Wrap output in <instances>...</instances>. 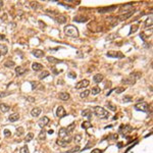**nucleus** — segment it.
Segmentation results:
<instances>
[{"mask_svg":"<svg viewBox=\"0 0 153 153\" xmlns=\"http://www.w3.org/2000/svg\"><path fill=\"white\" fill-rule=\"evenodd\" d=\"M32 68L35 71H42V68H43V66H42L41 63L39 62H34L32 64Z\"/></svg>","mask_w":153,"mask_h":153,"instance_id":"f3484780","label":"nucleus"},{"mask_svg":"<svg viewBox=\"0 0 153 153\" xmlns=\"http://www.w3.org/2000/svg\"><path fill=\"white\" fill-rule=\"evenodd\" d=\"M0 56H1V52H0Z\"/></svg>","mask_w":153,"mask_h":153,"instance_id":"052dcab7","label":"nucleus"},{"mask_svg":"<svg viewBox=\"0 0 153 153\" xmlns=\"http://www.w3.org/2000/svg\"><path fill=\"white\" fill-rule=\"evenodd\" d=\"M27 71H28V70L24 66H16L15 67V74H16V76H22Z\"/></svg>","mask_w":153,"mask_h":153,"instance_id":"ddd939ff","label":"nucleus"},{"mask_svg":"<svg viewBox=\"0 0 153 153\" xmlns=\"http://www.w3.org/2000/svg\"><path fill=\"white\" fill-rule=\"evenodd\" d=\"M117 146H118V147H120H120L122 146V143H117Z\"/></svg>","mask_w":153,"mask_h":153,"instance_id":"4d7b16f0","label":"nucleus"},{"mask_svg":"<svg viewBox=\"0 0 153 153\" xmlns=\"http://www.w3.org/2000/svg\"><path fill=\"white\" fill-rule=\"evenodd\" d=\"M54 20L58 22V24H64L66 22V17L64 15H59V16H56L54 17Z\"/></svg>","mask_w":153,"mask_h":153,"instance_id":"aec40b11","label":"nucleus"},{"mask_svg":"<svg viewBox=\"0 0 153 153\" xmlns=\"http://www.w3.org/2000/svg\"><path fill=\"white\" fill-rule=\"evenodd\" d=\"M0 52H1L2 55H5L7 53V46L6 45H2L1 46V50H0Z\"/></svg>","mask_w":153,"mask_h":153,"instance_id":"4c0bfd02","label":"nucleus"},{"mask_svg":"<svg viewBox=\"0 0 153 153\" xmlns=\"http://www.w3.org/2000/svg\"><path fill=\"white\" fill-rule=\"evenodd\" d=\"M102 151L100 150V149H93V150L91 151V153H101Z\"/></svg>","mask_w":153,"mask_h":153,"instance_id":"3c124183","label":"nucleus"},{"mask_svg":"<svg viewBox=\"0 0 153 153\" xmlns=\"http://www.w3.org/2000/svg\"><path fill=\"white\" fill-rule=\"evenodd\" d=\"M11 92H0V97H5L7 95H9Z\"/></svg>","mask_w":153,"mask_h":153,"instance_id":"a18cd8bd","label":"nucleus"},{"mask_svg":"<svg viewBox=\"0 0 153 153\" xmlns=\"http://www.w3.org/2000/svg\"><path fill=\"white\" fill-rule=\"evenodd\" d=\"M111 138H112V140H117L118 135H117V134H113V135L111 136Z\"/></svg>","mask_w":153,"mask_h":153,"instance_id":"864d4df0","label":"nucleus"},{"mask_svg":"<svg viewBox=\"0 0 153 153\" xmlns=\"http://www.w3.org/2000/svg\"><path fill=\"white\" fill-rule=\"evenodd\" d=\"M20 153H30V151H29L28 147H27V146H24V147H22V148H21Z\"/></svg>","mask_w":153,"mask_h":153,"instance_id":"ea45409f","label":"nucleus"},{"mask_svg":"<svg viewBox=\"0 0 153 153\" xmlns=\"http://www.w3.org/2000/svg\"><path fill=\"white\" fill-rule=\"evenodd\" d=\"M135 82H136V80L133 79L131 76H127V78H125V79H122V81H121V83L126 84V85H134V84H135Z\"/></svg>","mask_w":153,"mask_h":153,"instance_id":"f8f14e48","label":"nucleus"},{"mask_svg":"<svg viewBox=\"0 0 153 153\" xmlns=\"http://www.w3.org/2000/svg\"><path fill=\"white\" fill-rule=\"evenodd\" d=\"M90 93H91L90 90H85V91L81 92V94H80V97H81V98H86V97L89 96Z\"/></svg>","mask_w":153,"mask_h":153,"instance_id":"c756f323","label":"nucleus"},{"mask_svg":"<svg viewBox=\"0 0 153 153\" xmlns=\"http://www.w3.org/2000/svg\"><path fill=\"white\" fill-rule=\"evenodd\" d=\"M138 29H139V26H137V25H133V26L131 27V30H130V34H129V35H132V34L136 33L137 31H138Z\"/></svg>","mask_w":153,"mask_h":153,"instance_id":"473e14b6","label":"nucleus"},{"mask_svg":"<svg viewBox=\"0 0 153 153\" xmlns=\"http://www.w3.org/2000/svg\"><path fill=\"white\" fill-rule=\"evenodd\" d=\"M125 90H126V88H124V87H118V88H116V89H115V92H116L117 94H120L121 92L125 91Z\"/></svg>","mask_w":153,"mask_h":153,"instance_id":"37998d69","label":"nucleus"},{"mask_svg":"<svg viewBox=\"0 0 153 153\" xmlns=\"http://www.w3.org/2000/svg\"><path fill=\"white\" fill-rule=\"evenodd\" d=\"M4 66H6V67H13V66H15V63L13 62L12 60H7V61H5L4 62Z\"/></svg>","mask_w":153,"mask_h":153,"instance_id":"7c9ffc66","label":"nucleus"},{"mask_svg":"<svg viewBox=\"0 0 153 153\" xmlns=\"http://www.w3.org/2000/svg\"><path fill=\"white\" fill-rule=\"evenodd\" d=\"M22 134H24V129H22V128H18L16 130V136L20 137V136L22 135Z\"/></svg>","mask_w":153,"mask_h":153,"instance_id":"79ce46f5","label":"nucleus"},{"mask_svg":"<svg viewBox=\"0 0 153 153\" xmlns=\"http://www.w3.org/2000/svg\"><path fill=\"white\" fill-rule=\"evenodd\" d=\"M135 109L136 110H140V111L147 112L149 110V105H148V103H146V102H142V103H139V104L135 105Z\"/></svg>","mask_w":153,"mask_h":153,"instance_id":"7ed1b4c3","label":"nucleus"},{"mask_svg":"<svg viewBox=\"0 0 153 153\" xmlns=\"http://www.w3.org/2000/svg\"><path fill=\"white\" fill-rule=\"evenodd\" d=\"M70 78H71V79H76V74H74V72H68V75H67Z\"/></svg>","mask_w":153,"mask_h":153,"instance_id":"de8ad7c7","label":"nucleus"},{"mask_svg":"<svg viewBox=\"0 0 153 153\" xmlns=\"http://www.w3.org/2000/svg\"><path fill=\"white\" fill-rule=\"evenodd\" d=\"M90 127H91L90 121H84V122H82V128H83V129L87 130V129H89Z\"/></svg>","mask_w":153,"mask_h":153,"instance_id":"e433bc0d","label":"nucleus"},{"mask_svg":"<svg viewBox=\"0 0 153 153\" xmlns=\"http://www.w3.org/2000/svg\"><path fill=\"white\" fill-rule=\"evenodd\" d=\"M33 138H34V134H33V133H29L28 135L26 136L25 141H26V142H30V141L33 140Z\"/></svg>","mask_w":153,"mask_h":153,"instance_id":"f704fd0d","label":"nucleus"},{"mask_svg":"<svg viewBox=\"0 0 153 153\" xmlns=\"http://www.w3.org/2000/svg\"><path fill=\"white\" fill-rule=\"evenodd\" d=\"M9 109H10V107L7 104H5V103H1L0 104V110L2 112H7V111H9Z\"/></svg>","mask_w":153,"mask_h":153,"instance_id":"393cba45","label":"nucleus"},{"mask_svg":"<svg viewBox=\"0 0 153 153\" xmlns=\"http://www.w3.org/2000/svg\"><path fill=\"white\" fill-rule=\"evenodd\" d=\"M50 75L49 74V71H42L41 74L39 75V80H43V79H45V78H47V76Z\"/></svg>","mask_w":153,"mask_h":153,"instance_id":"c85d7f7f","label":"nucleus"},{"mask_svg":"<svg viewBox=\"0 0 153 153\" xmlns=\"http://www.w3.org/2000/svg\"><path fill=\"white\" fill-rule=\"evenodd\" d=\"M58 97L60 100H62V101H67L68 99L71 98V95L68 94V93H66V92H60V93L58 94Z\"/></svg>","mask_w":153,"mask_h":153,"instance_id":"4468645a","label":"nucleus"},{"mask_svg":"<svg viewBox=\"0 0 153 153\" xmlns=\"http://www.w3.org/2000/svg\"><path fill=\"white\" fill-rule=\"evenodd\" d=\"M116 8L115 5H111V6H108V7H103V8H99L98 9V12L99 13H106V12H110Z\"/></svg>","mask_w":153,"mask_h":153,"instance_id":"6e6552de","label":"nucleus"},{"mask_svg":"<svg viewBox=\"0 0 153 153\" xmlns=\"http://www.w3.org/2000/svg\"><path fill=\"white\" fill-rule=\"evenodd\" d=\"M3 39H4V36H3V35H0V40H3Z\"/></svg>","mask_w":153,"mask_h":153,"instance_id":"13d9d810","label":"nucleus"},{"mask_svg":"<svg viewBox=\"0 0 153 153\" xmlns=\"http://www.w3.org/2000/svg\"><path fill=\"white\" fill-rule=\"evenodd\" d=\"M48 133L50 134V135H52V134H53V130H49V131H48Z\"/></svg>","mask_w":153,"mask_h":153,"instance_id":"6e6d98bb","label":"nucleus"},{"mask_svg":"<svg viewBox=\"0 0 153 153\" xmlns=\"http://www.w3.org/2000/svg\"><path fill=\"white\" fill-rule=\"evenodd\" d=\"M38 139L40 141H44L46 139V131H44V129H42L40 133H39V136H38Z\"/></svg>","mask_w":153,"mask_h":153,"instance_id":"a878e982","label":"nucleus"},{"mask_svg":"<svg viewBox=\"0 0 153 153\" xmlns=\"http://www.w3.org/2000/svg\"><path fill=\"white\" fill-rule=\"evenodd\" d=\"M56 115L59 118L64 117L66 115V109L63 108V106H58V108H57V110H56Z\"/></svg>","mask_w":153,"mask_h":153,"instance_id":"1a4fd4ad","label":"nucleus"},{"mask_svg":"<svg viewBox=\"0 0 153 153\" xmlns=\"http://www.w3.org/2000/svg\"><path fill=\"white\" fill-rule=\"evenodd\" d=\"M27 100H28L29 102H34V101H35V98L31 97V96H28V97H27Z\"/></svg>","mask_w":153,"mask_h":153,"instance_id":"8fccbe9b","label":"nucleus"},{"mask_svg":"<svg viewBox=\"0 0 153 153\" xmlns=\"http://www.w3.org/2000/svg\"><path fill=\"white\" fill-rule=\"evenodd\" d=\"M88 20H89L88 17H84V16H76V17L74 18V22H88Z\"/></svg>","mask_w":153,"mask_h":153,"instance_id":"5701e85b","label":"nucleus"},{"mask_svg":"<svg viewBox=\"0 0 153 153\" xmlns=\"http://www.w3.org/2000/svg\"><path fill=\"white\" fill-rule=\"evenodd\" d=\"M106 107H107V108H108L109 110H111V111H116V106H114L112 103H110V102L106 103Z\"/></svg>","mask_w":153,"mask_h":153,"instance_id":"2f4dec72","label":"nucleus"},{"mask_svg":"<svg viewBox=\"0 0 153 153\" xmlns=\"http://www.w3.org/2000/svg\"><path fill=\"white\" fill-rule=\"evenodd\" d=\"M67 135H68V133H67V131H66V128H61V129L59 130L58 136H59L60 138H66Z\"/></svg>","mask_w":153,"mask_h":153,"instance_id":"6ab92c4d","label":"nucleus"},{"mask_svg":"<svg viewBox=\"0 0 153 153\" xmlns=\"http://www.w3.org/2000/svg\"><path fill=\"white\" fill-rule=\"evenodd\" d=\"M106 55L110 57V58H117V57H124V55L121 54L120 52H117V51H108L106 53Z\"/></svg>","mask_w":153,"mask_h":153,"instance_id":"0eeeda50","label":"nucleus"},{"mask_svg":"<svg viewBox=\"0 0 153 153\" xmlns=\"http://www.w3.org/2000/svg\"><path fill=\"white\" fill-rule=\"evenodd\" d=\"M64 33H66V36L71 37V38L79 37V31H78V29H76V27L71 26V25L66 26V28H64Z\"/></svg>","mask_w":153,"mask_h":153,"instance_id":"f257e3e1","label":"nucleus"},{"mask_svg":"<svg viewBox=\"0 0 153 153\" xmlns=\"http://www.w3.org/2000/svg\"><path fill=\"white\" fill-rule=\"evenodd\" d=\"M89 81L88 80H82V81H80L79 83H76V89H83V88H86L89 86Z\"/></svg>","mask_w":153,"mask_h":153,"instance_id":"423d86ee","label":"nucleus"},{"mask_svg":"<svg viewBox=\"0 0 153 153\" xmlns=\"http://www.w3.org/2000/svg\"><path fill=\"white\" fill-rule=\"evenodd\" d=\"M47 60L49 61V62H51V63H60V62H62V60L57 59V58H55V57H53V56H47Z\"/></svg>","mask_w":153,"mask_h":153,"instance_id":"412c9836","label":"nucleus"},{"mask_svg":"<svg viewBox=\"0 0 153 153\" xmlns=\"http://www.w3.org/2000/svg\"><path fill=\"white\" fill-rule=\"evenodd\" d=\"M94 145V142H92V141H90L89 143H88L86 146H85V148H84V150H87V149H89V147H91V146H93Z\"/></svg>","mask_w":153,"mask_h":153,"instance_id":"c03bdc74","label":"nucleus"},{"mask_svg":"<svg viewBox=\"0 0 153 153\" xmlns=\"http://www.w3.org/2000/svg\"><path fill=\"white\" fill-rule=\"evenodd\" d=\"M41 112H42L41 107H35V108L32 109V111H31V115L34 116V117H37L38 115H40Z\"/></svg>","mask_w":153,"mask_h":153,"instance_id":"2eb2a0df","label":"nucleus"},{"mask_svg":"<svg viewBox=\"0 0 153 153\" xmlns=\"http://www.w3.org/2000/svg\"><path fill=\"white\" fill-rule=\"evenodd\" d=\"M122 102H133V97L132 96H125V97H122Z\"/></svg>","mask_w":153,"mask_h":153,"instance_id":"c9c22d12","label":"nucleus"},{"mask_svg":"<svg viewBox=\"0 0 153 153\" xmlns=\"http://www.w3.org/2000/svg\"><path fill=\"white\" fill-rule=\"evenodd\" d=\"M2 4H3V3H2V2H1V1H0V6H1V5H2Z\"/></svg>","mask_w":153,"mask_h":153,"instance_id":"bf43d9fd","label":"nucleus"},{"mask_svg":"<svg viewBox=\"0 0 153 153\" xmlns=\"http://www.w3.org/2000/svg\"><path fill=\"white\" fill-rule=\"evenodd\" d=\"M79 151H80V147L79 146H76L72 149H71V150H68L67 153H75V152H79Z\"/></svg>","mask_w":153,"mask_h":153,"instance_id":"58836bf2","label":"nucleus"},{"mask_svg":"<svg viewBox=\"0 0 153 153\" xmlns=\"http://www.w3.org/2000/svg\"><path fill=\"white\" fill-rule=\"evenodd\" d=\"M8 120H9L11 122H14V121H16V120H20V115H18L17 113H12V114H10V115H9Z\"/></svg>","mask_w":153,"mask_h":153,"instance_id":"4be33fe9","label":"nucleus"},{"mask_svg":"<svg viewBox=\"0 0 153 153\" xmlns=\"http://www.w3.org/2000/svg\"><path fill=\"white\" fill-rule=\"evenodd\" d=\"M145 28H148V27H150V28H152V17H149L146 20V22H145Z\"/></svg>","mask_w":153,"mask_h":153,"instance_id":"72a5a7b5","label":"nucleus"},{"mask_svg":"<svg viewBox=\"0 0 153 153\" xmlns=\"http://www.w3.org/2000/svg\"><path fill=\"white\" fill-rule=\"evenodd\" d=\"M39 25L41 27V29H44L45 28V24H44V22H42V21H39Z\"/></svg>","mask_w":153,"mask_h":153,"instance_id":"603ef678","label":"nucleus"},{"mask_svg":"<svg viewBox=\"0 0 153 153\" xmlns=\"http://www.w3.org/2000/svg\"><path fill=\"white\" fill-rule=\"evenodd\" d=\"M31 84H32V89L34 90V89H35V88L37 87V83H36V82H32Z\"/></svg>","mask_w":153,"mask_h":153,"instance_id":"5fc2aeb1","label":"nucleus"},{"mask_svg":"<svg viewBox=\"0 0 153 153\" xmlns=\"http://www.w3.org/2000/svg\"><path fill=\"white\" fill-rule=\"evenodd\" d=\"M90 91H92V94H93V95H97V94H99V93H100L101 89H100V87L95 86V87H93V88H92V90H90Z\"/></svg>","mask_w":153,"mask_h":153,"instance_id":"cd10ccee","label":"nucleus"},{"mask_svg":"<svg viewBox=\"0 0 153 153\" xmlns=\"http://www.w3.org/2000/svg\"><path fill=\"white\" fill-rule=\"evenodd\" d=\"M132 130L133 128L131 127V126H129V125H121L120 127V133L121 134L122 136H125L127 133H130V132H132Z\"/></svg>","mask_w":153,"mask_h":153,"instance_id":"20e7f679","label":"nucleus"},{"mask_svg":"<svg viewBox=\"0 0 153 153\" xmlns=\"http://www.w3.org/2000/svg\"><path fill=\"white\" fill-rule=\"evenodd\" d=\"M102 80H103V75H101V74H97L93 76V81L96 84H99L100 82H102Z\"/></svg>","mask_w":153,"mask_h":153,"instance_id":"a211bd4d","label":"nucleus"},{"mask_svg":"<svg viewBox=\"0 0 153 153\" xmlns=\"http://www.w3.org/2000/svg\"><path fill=\"white\" fill-rule=\"evenodd\" d=\"M82 115L85 116V117H88V118L90 120L91 116H92V111H91V109H85V110H83V111H82Z\"/></svg>","mask_w":153,"mask_h":153,"instance_id":"b1692460","label":"nucleus"},{"mask_svg":"<svg viewBox=\"0 0 153 153\" xmlns=\"http://www.w3.org/2000/svg\"><path fill=\"white\" fill-rule=\"evenodd\" d=\"M31 6H32L34 9H36L39 5H38V3H37V2H32V3H31Z\"/></svg>","mask_w":153,"mask_h":153,"instance_id":"09e8293b","label":"nucleus"},{"mask_svg":"<svg viewBox=\"0 0 153 153\" xmlns=\"http://www.w3.org/2000/svg\"><path fill=\"white\" fill-rule=\"evenodd\" d=\"M49 118L47 117V116H43V117H41L40 120H39V121H38V125H39V127L40 128H42L43 129L44 127H46L48 124H49Z\"/></svg>","mask_w":153,"mask_h":153,"instance_id":"39448f33","label":"nucleus"},{"mask_svg":"<svg viewBox=\"0 0 153 153\" xmlns=\"http://www.w3.org/2000/svg\"><path fill=\"white\" fill-rule=\"evenodd\" d=\"M76 122H71V124L70 126H67V128H66V131H67V133L70 134V133H71V132H74V130L76 129Z\"/></svg>","mask_w":153,"mask_h":153,"instance_id":"bb28decb","label":"nucleus"},{"mask_svg":"<svg viewBox=\"0 0 153 153\" xmlns=\"http://www.w3.org/2000/svg\"><path fill=\"white\" fill-rule=\"evenodd\" d=\"M134 12H135V10H131V11H129V12L125 13V14H121L120 16L117 18V20L120 21V22H122V21H125V20H128V18H129L130 16H132Z\"/></svg>","mask_w":153,"mask_h":153,"instance_id":"9b49d317","label":"nucleus"},{"mask_svg":"<svg viewBox=\"0 0 153 153\" xmlns=\"http://www.w3.org/2000/svg\"><path fill=\"white\" fill-rule=\"evenodd\" d=\"M71 138H68V139H64V140H57L56 144L59 145V146H61V147H66L67 145L71 143Z\"/></svg>","mask_w":153,"mask_h":153,"instance_id":"9d476101","label":"nucleus"},{"mask_svg":"<svg viewBox=\"0 0 153 153\" xmlns=\"http://www.w3.org/2000/svg\"><path fill=\"white\" fill-rule=\"evenodd\" d=\"M32 54L35 55V57H37V58H41V57L44 56V51L40 50V49H35V50L32 51Z\"/></svg>","mask_w":153,"mask_h":153,"instance_id":"dca6fc26","label":"nucleus"},{"mask_svg":"<svg viewBox=\"0 0 153 153\" xmlns=\"http://www.w3.org/2000/svg\"><path fill=\"white\" fill-rule=\"evenodd\" d=\"M93 111L95 113V115H97L98 117H100V118H107L108 115H109V113L107 112L103 107H100V106H95Z\"/></svg>","mask_w":153,"mask_h":153,"instance_id":"f03ea898","label":"nucleus"},{"mask_svg":"<svg viewBox=\"0 0 153 153\" xmlns=\"http://www.w3.org/2000/svg\"><path fill=\"white\" fill-rule=\"evenodd\" d=\"M81 139H82V136H81V135H76V136L74 137L75 142H76V143H80V142H81Z\"/></svg>","mask_w":153,"mask_h":153,"instance_id":"a19ab883","label":"nucleus"},{"mask_svg":"<svg viewBox=\"0 0 153 153\" xmlns=\"http://www.w3.org/2000/svg\"><path fill=\"white\" fill-rule=\"evenodd\" d=\"M11 135V133H10V131H9V130H4V136L5 137H9Z\"/></svg>","mask_w":153,"mask_h":153,"instance_id":"49530a36","label":"nucleus"}]
</instances>
